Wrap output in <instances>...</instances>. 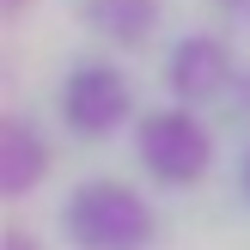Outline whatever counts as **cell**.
Segmentation results:
<instances>
[{"label": "cell", "mask_w": 250, "mask_h": 250, "mask_svg": "<svg viewBox=\"0 0 250 250\" xmlns=\"http://www.w3.org/2000/svg\"><path fill=\"white\" fill-rule=\"evenodd\" d=\"M61 238L67 250H153L159 214L122 177H85L61 202Z\"/></svg>", "instance_id": "obj_1"}, {"label": "cell", "mask_w": 250, "mask_h": 250, "mask_svg": "<svg viewBox=\"0 0 250 250\" xmlns=\"http://www.w3.org/2000/svg\"><path fill=\"white\" fill-rule=\"evenodd\" d=\"M134 159L153 183L165 189H189L214 171V128H208L195 110L165 104V110H146L134 122Z\"/></svg>", "instance_id": "obj_2"}, {"label": "cell", "mask_w": 250, "mask_h": 250, "mask_svg": "<svg viewBox=\"0 0 250 250\" xmlns=\"http://www.w3.org/2000/svg\"><path fill=\"white\" fill-rule=\"evenodd\" d=\"M55 110H61V128L67 134H80V141H110V134L128 122V110H134V85H128V73H122L116 61L85 55V61L67 67Z\"/></svg>", "instance_id": "obj_3"}, {"label": "cell", "mask_w": 250, "mask_h": 250, "mask_svg": "<svg viewBox=\"0 0 250 250\" xmlns=\"http://www.w3.org/2000/svg\"><path fill=\"white\" fill-rule=\"evenodd\" d=\"M232 85H238V61H232L226 37L183 31L177 43H171V55H165V92L177 98L183 110L208 104V98H226Z\"/></svg>", "instance_id": "obj_4"}, {"label": "cell", "mask_w": 250, "mask_h": 250, "mask_svg": "<svg viewBox=\"0 0 250 250\" xmlns=\"http://www.w3.org/2000/svg\"><path fill=\"white\" fill-rule=\"evenodd\" d=\"M49 134L37 128L24 110H6L0 116V195L6 202H24L37 183L49 177Z\"/></svg>", "instance_id": "obj_5"}, {"label": "cell", "mask_w": 250, "mask_h": 250, "mask_svg": "<svg viewBox=\"0 0 250 250\" xmlns=\"http://www.w3.org/2000/svg\"><path fill=\"white\" fill-rule=\"evenodd\" d=\"M159 19H165L159 0H80V24H85V31H98L104 43H116V49L153 43Z\"/></svg>", "instance_id": "obj_6"}, {"label": "cell", "mask_w": 250, "mask_h": 250, "mask_svg": "<svg viewBox=\"0 0 250 250\" xmlns=\"http://www.w3.org/2000/svg\"><path fill=\"white\" fill-rule=\"evenodd\" d=\"M0 250H43V244H37V232H31V226H19V220H12V226L0 232Z\"/></svg>", "instance_id": "obj_7"}, {"label": "cell", "mask_w": 250, "mask_h": 250, "mask_svg": "<svg viewBox=\"0 0 250 250\" xmlns=\"http://www.w3.org/2000/svg\"><path fill=\"white\" fill-rule=\"evenodd\" d=\"M214 6H220V12H226V19H232V24H244V19H250V0H214Z\"/></svg>", "instance_id": "obj_8"}, {"label": "cell", "mask_w": 250, "mask_h": 250, "mask_svg": "<svg viewBox=\"0 0 250 250\" xmlns=\"http://www.w3.org/2000/svg\"><path fill=\"white\" fill-rule=\"evenodd\" d=\"M238 195L250 202V146H244V159H238Z\"/></svg>", "instance_id": "obj_9"}, {"label": "cell", "mask_w": 250, "mask_h": 250, "mask_svg": "<svg viewBox=\"0 0 250 250\" xmlns=\"http://www.w3.org/2000/svg\"><path fill=\"white\" fill-rule=\"evenodd\" d=\"M232 92H238V110H250V67L238 73V85H232Z\"/></svg>", "instance_id": "obj_10"}, {"label": "cell", "mask_w": 250, "mask_h": 250, "mask_svg": "<svg viewBox=\"0 0 250 250\" xmlns=\"http://www.w3.org/2000/svg\"><path fill=\"white\" fill-rule=\"evenodd\" d=\"M24 6H31V0H0V19H19Z\"/></svg>", "instance_id": "obj_11"}]
</instances>
